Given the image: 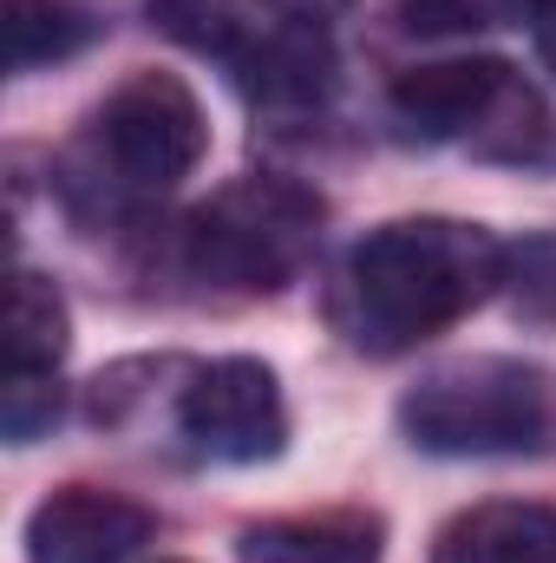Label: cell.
Returning <instances> with one entry per match:
<instances>
[{"label": "cell", "mask_w": 556, "mask_h": 563, "mask_svg": "<svg viewBox=\"0 0 556 563\" xmlns=\"http://www.w3.org/2000/svg\"><path fill=\"white\" fill-rule=\"evenodd\" d=\"M504 243L478 223L452 217H407L360 236L327 282V321L354 354L393 361L419 341L465 321L498 282H504Z\"/></svg>", "instance_id": "6da1fadb"}, {"label": "cell", "mask_w": 556, "mask_h": 563, "mask_svg": "<svg viewBox=\"0 0 556 563\" xmlns=\"http://www.w3.org/2000/svg\"><path fill=\"white\" fill-rule=\"evenodd\" d=\"M210 151V125L197 92L177 73H132L86 125L66 157V190L79 203L125 210L144 197L177 190Z\"/></svg>", "instance_id": "7a4b0ae2"}, {"label": "cell", "mask_w": 556, "mask_h": 563, "mask_svg": "<svg viewBox=\"0 0 556 563\" xmlns=\"http://www.w3.org/2000/svg\"><path fill=\"white\" fill-rule=\"evenodd\" d=\"M400 432L438 459H511L556 439V380L531 361L471 354L419 374L400 400Z\"/></svg>", "instance_id": "3957f363"}, {"label": "cell", "mask_w": 556, "mask_h": 563, "mask_svg": "<svg viewBox=\"0 0 556 563\" xmlns=\"http://www.w3.org/2000/svg\"><path fill=\"white\" fill-rule=\"evenodd\" d=\"M321 197L294 177H236L197 203L177 230V263L230 295H276L308 269L321 243Z\"/></svg>", "instance_id": "277c9868"}, {"label": "cell", "mask_w": 556, "mask_h": 563, "mask_svg": "<svg viewBox=\"0 0 556 563\" xmlns=\"http://www.w3.org/2000/svg\"><path fill=\"white\" fill-rule=\"evenodd\" d=\"M393 119L407 139L471 144L485 157H531L544 139V106L504 59H438L393 79Z\"/></svg>", "instance_id": "5b68a950"}, {"label": "cell", "mask_w": 556, "mask_h": 563, "mask_svg": "<svg viewBox=\"0 0 556 563\" xmlns=\"http://www.w3.org/2000/svg\"><path fill=\"white\" fill-rule=\"evenodd\" d=\"M177 432L190 439L197 459L216 465H263L288 445V407H281L276 374L249 354L210 361L190 374L177 394Z\"/></svg>", "instance_id": "8992f818"}, {"label": "cell", "mask_w": 556, "mask_h": 563, "mask_svg": "<svg viewBox=\"0 0 556 563\" xmlns=\"http://www.w3.org/2000/svg\"><path fill=\"white\" fill-rule=\"evenodd\" d=\"M236 86L256 112L269 119H308L334 99V79H341V59H334V40L327 26L314 20H288V13H269L263 33L236 53Z\"/></svg>", "instance_id": "52a82bcc"}, {"label": "cell", "mask_w": 556, "mask_h": 563, "mask_svg": "<svg viewBox=\"0 0 556 563\" xmlns=\"http://www.w3.org/2000/svg\"><path fill=\"white\" fill-rule=\"evenodd\" d=\"M157 518L105 485H66L26 518V563H125L151 544Z\"/></svg>", "instance_id": "ba28073f"}, {"label": "cell", "mask_w": 556, "mask_h": 563, "mask_svg": "<svg viewBox=\"0 0 556 563\" xmlns=\"http://www.w3.org/2000/svg\"><path fill=\"white\" fill-rule=\"evenodd\" d=\"M432 563H556V511L531 498L471 505L432 538Z\"/></svg>", "instance_id": "9c48e42d"}, {"label": "cell", "mask_w": 556, "mask_h": 563, "mask_svg": "<svg viewBox=\"0 0 556 563\" xmlns=\"http://www.w3.org/2000/svg\"><path fill=\"white\" fill-rule=\"evenodd\" d=\"M243 563H380V525L360 511L321 518H269L236 538Z\"/></svg>", "instance_id": "30bf717a"}, {"label": "cell", "mask_w": 556, "mask_h": 563, "mask_svg": "<svg viewBox=\"0 0 556 563\" xmlns=\"http://www.w3.org/2000/svg\"><path fill=\"white\" fill-rule=\"evenodd\" d=\"M151 26L170 33L190 53H210L223 66H236V53L263 33V20L276 13L269 0H144Z\"/></svg>", "instance_id": "8fae6325"}, {"label": "cell", "mask_w": 556, "mask_h": 563, "mask_svg": "<svg viewBox=\"0 0 556 563\" xmlns=\"http://www.w3.org/2000/svg\"><path fill=\"white\" fill-rule=\"evenodd\" d=\"M66 354V301L40 269L7 282V374H59Z\"/></svg>", "instance_id": "7c38bea8"}, {"label": "cell", "mask_w": 556, "mask_h": 563, "mask_svg": "<svg viewBox=\"0 0 556 563\" xmlns=\"http://www.w3.org/2000/svg\"><path fill=\"white\" fill-rule=\"evenodd\" d=\"M0 26H7L13 73H33L46 59H73L92 40V13L73 0H0Z\"/></svg>", "instance_id": "4fadbf2b"}, {"label": "cell", "mask_w": 556, "mask_h": 563, "mask_svg": "<svg viewBox=\"0 0 556 563\" xmlns=\"http://www.w3.org/2000/svg\"><path fill=\"white\" fill-rule=\"evenodd\" d=\"M524 20H537V0H400V26L425 40L491 33V26H524Z\"/></svg>", "instance_id": "5bb4252c"}, {"label": "cell", "mask_w": 556, "mask_h": 563, "mask_svg": "<svg viewBox=\"0 0 556 563\" xmlns=\"http://www.w3.org/2000/svg\"><path fill=\"white\" fill-rule=\"evenodd\" d=\"M53 420H59V374H7V387H0V426H7V439L33 445Z\"/></svg>", "instance_id": "9a60e30c"}, {"label": "cell", "mask_w": 556, "mask_h": 563, "mask_svg": "<svg viewBox=\"0 0 556 563\" xmlns=\"http://www.w3.org/2000/svg\"><path fill=\"white\" fill-rule=\"evenodd\" d=\"M276 13H288V20H314V26H327L334 13H347L354 0H269Z\"/></svg>", "instance_id": "2e32d148"}, {"label": "cell", "mask_w": 556, "mask_h": 563, "mask_svg": "<svg viewBox=\"0 0 556 563\" xmlns=\"http://www.w3.org/2000/svg\"><path fill=\"white\" fill-rule=\"evenodd\" d=\"M537 53H544V66L556 73V0H537Z\"/></svg>", "instance_id": "e0dca14e"}]
</instances>
